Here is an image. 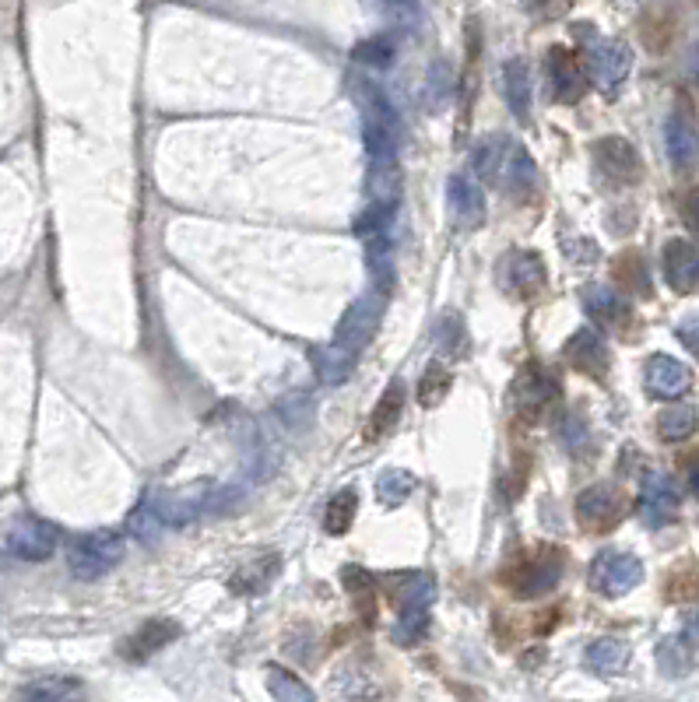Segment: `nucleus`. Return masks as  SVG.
Wrapping results in <instances>:
<instances>
[{
    "label": "nucleus",
    "instance_id": "1",
    "mask_svg": "<svg viewBox=\"0 0 699 702\" xmlns=\"http://www.w3.org/2000/svg\"><path fill=\"white\" fill-rule=\"evenodd\" d=\"M358 110H363V137L373 169H393L401 152V120L393 113L390 99L373 81L355 85Z\"/></svg>",
    "mask_w": 699,
    "mask_h": 702
},
{
    "label": "nucleus",
    "instance_id": "2",
    "mask_svg": "<svg viewBox=\"0 0 699 702\" xmlns=\"http://www.w3.org/2000/svg\"><path fill=\"white\" fill-rule=\"evenodd\" d=\"M563 569H566V559L559 548H534L528 555H521L507 572H503V587L513 590V598H542V593L555 590V583L563 580Z\"/></svg>",
    "mask_w": 699,
    "mask_h": 702
},
{
    "label": "nucleus",
    "instance_id": "3",
    "mask_svg": "<svg viewBox=\"0 0 699 702\" xmlns=\"http://www.w3.org/2000/svg\"><path fill=\"white\" fill-rule=\"evenodd\" d=\"M580 60L587 70V85H595L601 96L615 99L633 70V49L622 40H601V35H595Z\"/></svg>",
    "mask_w": 699,
    "mask_h": 702
},
{
    "label": "nucleus",
    "instance_id": "4",
    "mask_svg": "<svg viewBox=\"0 0 699 702\" xmlns=\"http://www.w3.org/2000/svg\"><path fill=\"white\" fill-rule=\"evenodd\" d=\"M387 299H390V288H384V285H373L366 296H358L348 305V313L342 316V323H337V334H334L331 345H337L342 352H348V355L358 358V352L369 345L376 327H380L384 310H387Z\"/></svg>",
    "mask_w": 699,
    "mask_h": 702
},
{
    "label": "nucleus",
    "instance_id": "5",
    "mask_svg": "<svg viewBox=\"0 0 699 702\" xmlns=\"http://www.w3.org/2000/svg\"><path fill=\"white\" fill-rule=\"evenodd\" d=\"M123 559V537L116 531H92V534H81L70 542L67 548V566L70 572L78 576V580L92 583L102 580L106 572H113L116 562Z\"/></svg>",
    "mask_w": 699,
    "mask_h": 702
},
{
    "label": "nucleus",
    "instance_id": "6",
    "mask_svg": "<svg viewBox=\"0 0 699 702\" xmlns=\"http://www.w3.org/2000/svg\"><path fill=\"white\" fill-rule=\"evenodd\" d=\"M625 513H630V495H625L619 484H590L577 495V524L584 531H615Z\"/></svg>",
    "mask_w": 699,
    "mask_h": 702
},
{
    "label": "nucleus",
    "instance_id": "7",
    "mask_svg": "<svg viewBox=\"0 0 699 702\" xmlns=\"http://www.w3.org/2000/svg\"><path fill=\"white\" fill-rule=\"evenodd\" d=\"M496 278H499V288H503L507 296L521 299V302H531L545 292V260L531 254V249H510V254L499 257L496 264Z\"/></svg>",
    "mask_w": 699,
    "mask_h": 702
},
{
    "label": "nucleus",
    "instance_id": "8",
    "mask_svg": "<svg viewBox=\"0 0 699 702\" xmlns=\"http://www.w3.org/2000/svg\"><path fill=\"white\" fill-rule=\"evenodd\" d=\"M643 583V566L630 551H601L590 562V590H598L601 598H622Z\"/></svg>",
    "mask_w": 699,
    "mask_h": 702
},
{
    "label": "nucleus",
    "instance_id": "9",
    "mask_svg": "<svg viewBox=\"0 0 699 702\" xmlns=\"http://www.w3.org/2000/svg\"><path fill=\"white\" fill-rule=\"evenodd\" d=\"M640 513L647 527H668L683 513V495H678V484L672 475L665 471H651L643 478V499H640Z\"/></svg>",
    "mask_w": 699,
    "mask_h": 702
},
{
    "label": "nucleus",
    "instance_id": "10",
    "mask_svg": "<svg viewBox=\"0 0 699 702\" xmlns=\"http://www.w3.org/2000/svg\"><path fill=\"white\" fill-rule=\"evenodd\" d=\"M548 88H552V99L555 102H580L587 92V70L577 49H566V46H552L548 49Z\"/></svg>",
    "mask_w": 699,
    "mask_h": 702
},
{
    "label": "nucleus",
    "instance_id": "11",
    "mask_svg": "<svg viewBox=\"0 0 699 702\" xmlns=\"http://www.w3.org/2000/svg\"><path fill=\"white\" fill-rule=\"evenodd\" d=\"M555 401H559V383H555V376H548L542 369L521 372V376H517L513 390H510V404L524 422L542 419Z\"/></svg>",
    "mask_w": 699,
    "mask_h": 702
},
{
    "label": "nucleus",
    "instance_id": "12",
    "mask_svg": "<svg viewBox=\"0 0 699 702\" xmlns=\"http://www.w3.org/2000/svg\"><path fill=\"white\" fill-rule=\"evenodd\" d=\"M57 527L46 524V520H35V516H22L8 534V548L14 559H25V562H46L53 551H57Z\"/></svg>",
    "mask_w": 699,
    "mask_h": 702
},
{
    "label": "nucleus",
    "instance_id": "13",
    "mask_svg": "<svg viewBox=\"0 0 699 702\" xmlns=\"http://www.w3.org/2000/svg\"><path fill=\"white\" fill-rule=\"evenodd\" d=\"M595 158H598V169L612 179V183L630 187L643 176V161L625 137H601L595 144Z\"/></svg>",
    "mask_w": 699,
    "mask_h": 702
},
{
    "label": "nucleus",
    "instance_id": "14",
    "mask_svg": "<svg viewBox=\"0 0 699 702\" xmlns=\"http://www.w3.org/2000/svg\"><path fill=\"white\" fill-rule=\"evenodd\" d=\"M563 355L573 369H580L584 376H595V380H604L608 366H612V355H608V345L598 331H577L563 345Z\"/></svg>",
    "mask_w": 699,
    "mask_h": 702
},
{
    "label": "nucleus",
    "instance_id": "15",
    "mask_svg": "<svg viewBox=\"0 0 699 702\" xmlns=\"http://www.w3.org/2000/svg\"><path fill=\"white\" fill-rule=\"evenodd\" d=\"M179 636V625L169 622V619H152L145 622L141 628H134V633L120 643V657L131 660V664H145L148 657H155L158 650H166V646Z\"/></svg>",
    "mask_w": 699,
    "mask_h": 702
},
{
    "label": "nucleus",
    "instance_id": "16",
    "mask_svg": "<svg viewBox=\"0 0 699 702\" xmlns=\"http://www.w3.org/2000/svg\"><path fill=\"white\" fill-rule=\"evenodd\" d=\"M692 387V369L668 355H654L647 363V393L657 401H678Z\"/></svg>",
    "mask_w": 699,
    "mask_h": 702
},
{
    "label": "nucleus",
    "instance_id": "17",
    "mask_svg": "<svg viewBox=\"0 0 699 702\" xmlns=\"http://www.w3.org/2000/svg\"><path fill=\"white\" fill-rule=\"evenodd\" d=\"M665 281L675 288L678 296H692L696 285H699V254H696V243L692 239H672L665 246Z\"/></svg>",
    "mask_w": 699,
    "mask_h": 702
},
{
    "label": "nucleus",
    "instance_id": "18",
    "mask_svg": "<svg viewBox=\"0 0 699 702\" xmlns=\"http://www.w3.org/2000/svg\"><path fill=\"white\" fill-rule=\"evenodd\" d=\"M278 572H281V559L275 551L254 555V559L243 562L236 572L229 576V590L240 593V598H257V593H264L278 580Z\"/></svg>",
    "mask_w": 699,
    "mask_h": 702
},
{
    "label": "nucleus",
    "instance_id": "19",
    "mask_svg": "<svg viewBox=\"0 0 699 702\" xmlns=\"http://www.w3.org/2000/svg\"><path fill=\"white\" fill-rule=\"evenodd\" d=\"M446 201H451V211L457 225L464 229H475L486 222V193L468 176H451V183H446Z\"/></svg>",
    "mask_w": 699,
    "mask_h": 702
},
{
    "label": "nucleus",
    "instance_id": "20",
    "mask_svg": "<svg viewBox=\"0 0 699 702\" xmlns=\"http://www.w3.org/2000/svg\"><path fill=\"white\" fill-rule=\"evenodd\" d=\"M580 299H584V313L595 320V327H601V331H615L630 320V305H625L608 285H587Z\"/></svg>",
    "mask_w": 699,
    "mask_h": 702
},
{
    "label": "nucleus",
    "instance_id": "21",
    "mask_svg": "<svg viewBox=\"0 0 699 702\" xmlns=\"http://www.w3.org/2000/svg\"><path fill=\"white\" fill-rule=\"evenodd\" d=\"M401 411H404V383H401V380H390L387 390L380 393V401H376V408H373V415H369V422H366L363 439H366V443L387 439L390 432L398 428Z\"/></svg>",
    "mask_w": 699,
    "mask_h": 702
},
{
    "label": "nucleus",
    "instance_id": "22",
    "mask_svg": "<svg viewBox=\"0 0 699 702\" xmlns=\"http://www.w3.org/2000/svg\"><path fill=\"white\" fill-rule=\"evenodd\" d=\"M496 187H503L507 193H517V197H528V193L537 190V166H534V158L524 144H510Z\"/></svg>",
    "mask_w": 699,
    "mask_h": 702
},
{
    "label": "nucleus",
    "instance_id": "23",
    "mask_svg": "<svg viewBox=\"0 0 699 702\" xmlns=\"http://www.w3.org/2000/svg\"><path fill=\"white\" fill-rule=\"evenodd\" d=\"M499 88H503V99L513 110V116L528 120V110H531V67H528V60H507L503 75H499Z\"/></svg>",
    "mask_w": 699,
    "mask_h": 702
},
{
    "label": "nucleus",
    "instance_id": "24",
    "mask_svg": "<svg viewBox=\"0 0 699 702\" xmlns=\"http://www.w3.org/2000/svg\"><path fill=\"white\" fill-rule=\"evenodd\" d=\"M88 689L78 678H40L18 692V702H85Z\"/></svg>",
    "mask_w": 699,
    "mask_h": 702
},
{
    "label": "nucleus",
    "instance_id": "25",
    "mask_svg": "<svg viewBox=\"0 0 699 702\" xmlns=\"http://www.w3.org/2000/svg\"><path fill=\"white\" fill-rule=\"evenodd\" d=\"M665 144H668V158H672L675 169H686V172L696 169V127H692L689 116L675 113V116L668 120Z\"/></svg>",
    "mask_w": 699,
    "mask_h": 702
},
{
    "label": "nucleus",
    "instance_id": "26",
    "mask_svg": "<svg viewBox=\"0 0 699 702\" xmlns=\"http://www.w3.org/2000/svg\"><path fill=\"white\" fill-rule=\"evenodd\" d=\"M584 664L595 675H619L625 664H630V646H625L622 639H612V636L595 639L584 650Z\"/></svg>",
    "mask_w": 699,
    "mask_h": 702
},
{
    "label": "nucleus",
    "instance_id": "27",
    "mask_svg": "<svg viewBox=\"0 0 699 702\" xmlns=\"http://www.w3.org/2000/svg\"><path fill=\"white\" fill-rule=\"evenodd\" d=\"M696 432V408L692 404H675L657 415V439L661 443H686Z\"/></svg>",
    "mask_w": 699,
    "mask_h": 702
},
{
    "label": "nucleus",
    "instance_id": "28",
    "mask_svg": "<svg viewBox=\"0 0 699 702\" xmlns=\"http://www.w3.org/2000/svg\"><path fill=\"white\" fill-rule=\"evenodd\" d=\"M696 650V643H692V628H689V636H672L661 643V650H657V660H661V671H665L668 678H683L692 671V654Z\"/></svg>",
    "mask_w": 699,
    "mask_h": 702
},
{
    "label": "nucleus",
    "instance_id": "29",
    "mask_svg": "<svg viewBox=\"0 0 699 702\" xmlns=\"http://www.w3.org/2000/svg\"><path fill=\"white\" fill-rule=\"evenodd\" d=\"M436 598V583L433 576H408L404 583L393 587V604L398 611H429Z\"/></svg>",
    "mask_w": 699,
    "mask_h": 702
},
{
    "label": "nucleus",
    "instance_id": "30",
    "mask_svg": "<svg viewBox=\"0 0 699 702\" xmlns=\"http://www.w3.org/2000/svg\"><path fill=\"white\" fill-rule=\"evenodd\" d=\"M267 692L275 695V702H313V689L292 671H285L281 664L267 668Z\"/></svg>",
    "mask_w": 699,
    "mask_h": 702
},
{
    "label": "nucleus",
    "instance_id": "31",
    "mask_svg": "<svg viewBox=\"0 0 699 702\" xmlns=\"http://www.w3.org/2000/svg\"><path fill=\"white\" fill-rule=\"evenodd\" d=\"M510 144L507 137H486L475 148V172L481 176V183H489L496 187V179H499V169H503V158L510 152Z\"/></svg>",
    "mask_w": 699,
    "mask_h": 702
},
{
    "label": "nucleus",
    "instance_id": "32",
    "mask_svg": "<svg viewBox=\"0 0 699 702\" xmlns=\"http://www.w3.org/2000/svg\"><path fill=\"white\" fill-rule=\"evenodd\" d=\"M352 369H355V355L342 352L337 345H328V348L317 352V372H320V383H324V387L345 383L352 376Z\"/></svg>",
    "mask_w": 699,
    "mask_h": 702
},
{
    "label": "nucleus",
    "instance_id": "33",
    "mask_svg": "<svg viewBox=\"0 0 699 702\" xmlns=\"http://www.w3.org/2000/svg\"><path fill=\"white\" fill-rule=\"evenodd\" d=\"M355 513H358V495H355L352 489L331 495L328 510H324V527H328V534H334V537H337V534H348L352 524H355Z\"/></svg>",
    "mask_w": 699,
    "mask_h": 702
},
{
    "label": "nucleus",
    "instance_id": "34",
    "mask_svg": "<svg viewBox=\"0 0 699 702\" xmlns=\"http://www.w3.org/2000/svg\"><path fill=\"white\" fill-rule=\"evenodd\" d=\"M454 387V376L451 369H446L443 363H433L425 372H422V380H419V404L422 408H436L446 393H451Z\"/></svg>",
    "mask_w": 699,
    "mask_h": 702
},
{
    "label": "nucleus",
    "instance_id": "35",
    "mask_svg": "<svg viewBox=\"0 0 699 702\" xmlns=\"http://www.w3.org/2000/svg\"><path fill=\"white\" fill-rule=\"evenodd\" d=\"M415 475L411 471H387L380 481H376V499L384 502V506H401V502L415 492Z\"/></svg>",
    "mask_w": 699,
    "mask_h": 702
},
{
    "label": "nucleus",
    "instance_id": "36",
    "mask_svg": "<svg viewBox=\"0 0 699 702\" xmlns=\"http://www.w3.org/2000/svg\"><path fill=\"white\" fill-rule=\"evenodd\" d=\"M429 633V611H398V625H393V643L415 646Z\"/></svg>",
    "mask_w": 699,
    "mask_h": 702
},
{
    "label": "nucleus",
    "instance_id": "37",
    "mask_svg": "<svg viewBox=\"0 0 699 702\" xmlns=\"http://www.w3.org/2000/svg\"><path fill=\"white\" fill-rule=\"evenodd\" d=\"M440 352L451 358H461L468 352V331H464V320L457 313H446L440 323Z\"/></svg>",
    "mask_w": 699,
    "mask_h": 702
},
{
    "label": "nucleus",
    "instance_id": "38",
    "mask_svg": "<svg viewBox=\"0 0 699 702\" xmlns=\"http://www.w3.org/2000/svg\"><path fill=\"white\" fill-rule=\"evenodd\" d=\"M131 531L141 537V542H155V537H158V531H166V524H163V520L155 516L152 502H141V506H137V513L131 516Z\"/></svg>",
    "mask_w": 699,
    "mask_h": 702
},
{
    "label": "nucleus",
    "instance_id": "39",
    "mask_svg": "<svg viewBox=\"0 0 699 702\" xmlns=\"http://www.w3.org/2000/svg\"><path fill=\"white\" fill-rule=\"evenodd\" d=\"M390 43L387 40H369V43H358L355 46V60H363L369 67H384L390 60Z\"/></svg>",
    "mask_w": 699,
    "mask_h": 702
},
{
    "label": "nucleus",
    "instance_id": "40",
    "mask_svg": "<svg viewBox=\"0 0 699 702\" xmlns=\"http://www.w3.org/2000/svg\"><path fill=\"white\" fill-rule=\"evenodd\" d=\"M524 8L534 18H563L569 11V0H524Z\"/></svg>",
    "mask_w": 699,
    "mask_h": 702
},
{
    "label": "nucleus",
    "instance_id": "41",
    "mask_svg": "<svg viewBox=\"0 0 699 702\" xmlns=\"http://www.w3.org/2000/svg\"><path fill=\"white\" fill-rule=\"evenodd\" d=\"M559 436L566 439L569 449H580V446L587 443V428H584V422H580L577 415H569V419L559 425Z\"/></svg>",
    "mask_w": 699,
    "mask_h": 702
},
{
    "label": "nucleus",
    "instance_id": "42",
    "mask_svg": "<svg viewBox=\"0 0 699 702\" xmlns=\"http://www.w3.org/2000/svg\"><path fill=\"white\" fill-rule=\"evenodd\" d=\"M683 341L696 352V316H689V320L683 323Z\"/></svg>",
    "mask_w": 699,
    "mask_h": 702
}]
</instances>
